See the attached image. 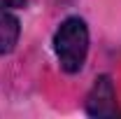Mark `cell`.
<instances>
[{
  "instance_id": "obj_1",
  "label": "cell",
  "mask_w": 121,
  "mask_h": 119,
  "mask_svg": "<svg viewBox=\"0 0 121 119\" xmlns=\"http://www.w3.org/2000/svg\"><path fill=\"white\" fill-rule=\"evenodd\" d=\"M54 49L65 73H79L89 54V28L79 16H70L54 35Z\"/></svg>"
},
{
  "instance_id": "obj_2",
  "label": "cell",
  "mask_w": 121,
  "mask_h": 119,
  "mask_svg": "<svg viewBox=\"0 0 121 119\" xmlns=\"http://www.w3.org/2000/svg\"><path fill=\"white\" fill-rule=\"evenodd\" d=\"M86 112L91 117H117L121 114L117 105V91L107 75H100L86 96Z\"/></svg>"
},
{
  "instance_id": "obj_3",
  "label": "cell",
  "mask_w": 121,
  "mask_h": 119,
  "mask_svg": "<svg viewBox=\"0 0 121 119\" xmlns=\"http://www.w3.org/2000/svg\"><path fill=\"white\" fill-rule=\"evenodd\" d=\"M19 19L9 14L5 7H0V54L12 51L19 40Z\"/></svg>"
},
{
  "instance_id": "obj_4",
  "label": "cell",
  "mask_w": 121,
  "mask_h": 119,
  "mask_svg": "<svg viewBox=\"0 0 121 119\" xmlns=\"http://www.w3.org/2000/svg\"><path fill=\"white\" fill-rule=\"evenodd\" d=\"M26 5V0H0V7H5V9H9V7H23Z\"/></svg>"
}]
</instances>
